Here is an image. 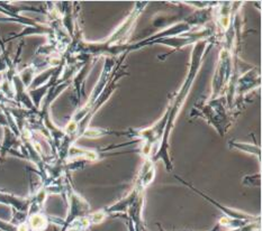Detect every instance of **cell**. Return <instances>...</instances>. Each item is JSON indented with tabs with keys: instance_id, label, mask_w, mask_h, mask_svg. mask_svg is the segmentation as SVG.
I'll return each mask as SVG.
<instances>
[{
	"instance_id": "cell-1",
	"label": "cell",
	"mask_w": 262,
	"mask_h": 231,
	"mask_svg": "<svg viewBox=\"0 0 262 231\" xmlns=\"http://www.w3.org/2000/svg\"><path fill=\"white\" fill-rule=\"evenodd\" d=\"M206 46H207L206 41H201L195 45V47H193V50H192L191 67H190L189 74H188L186 81L184 82V84H182L180 91L173 98L171 105H170V108L167 111L168 112L167 125H166V129H164V133H163L162 143L160 146V149L158 150V153L155 156V160H153V162H157L158 160L162 159L164 161V164H166L168 171H172V164H171V161H170V157H169V147H168L169 134L173 126V121L176 119V117H177V115H178L179 110L181 109L182 104H184L188 92H189L191 84H192L193 80H195V75L199 70V66H201L203 54L205 52V48H206Z\"/></svg>"
},
{
	"instance_id": "cell-2",
	"label": "cell",
	"mask_w": 262,
	"mask_h": 231,
	"mask_svg": "<svg viewBox=\"0 0 262 231\" xmlns=\"http://www.w3.org/2000/svg\"><path fill=\"white\" fill-rule=\"evenodd\" d=\"M177 178L179 179V181H181L182 183H185L187 187H189L191 190H193L195 191L196 193H198L199 195H202L203 198H205L206 200H208L209 202H212V203L214 204V206H216L219 208V209H221L222 211H223V213H225V216H226V218H230V219H232V220H242V221H249V220H251L252 219V217L251 216H249V215H246V213H242V212H240V211H235V210H232V209H229V208H225V207H222L219 202H216V201H214L213 199H210L209 196H207V195H205L204 193H202V192H199L198 190H196L195 188H192L190 184H188L187 182H185L184 179H181L180 177H178V176H176Z\"/></svg>"
},
{
	"instance_id": "cell-3",
	"label": "cell",
	"mask_w": 262,
	"mask_h": 231,
	"mask_svg": "<svg viewBox=\"0 0 262 231\" xmlns=\"http://www.w3.org/2000/svg\"><path fill=\"white\" fill-rule=\"evenodd\" d=\"M0 203L6 204V206H10L14 210L18 211V212L27 213L28 211H30L31 200L17 198V196H15L13 194L0 192Z\"/></svg>"
},
{
	"instance_id": "cell-4",
	"label": "cell",
	"mask_w": 262,
	"mask_h": 231,
	"mask_svg": "<svg viewBox=\"0 0 262 231\" xmlns=\"http://www.w3.org/2000/svg\"><path fill=\"white\" fill-rule=\"evenodd\" d=\"M17 140H18V137L13 133V131L8 127H4V142L0 146V155L5 157L8 151L13 153V147L18 143Z\"/></svg>"
},
{
	"instance_id": "cell-5",
	"label": "cell",
	"mask_w": 262,
	"mask_h": 231,
	"mask_svg": "<svg viewBox=\"0 0 262 231\" xmlns=\"http://www.w3.org/2000/svg\"><path fill=\"white\" fill-rule=\"evenodd\" d=\"M27 226L32 231H44L49 226V219L43 213L33 212V215L28 219Z\"/></svg>"
},
{
	"instance_id": "cell-6",
	"label": "cell",
	"mask_w": 262,
	"mask_h": 231,
	"mask_svg": "<svg viewBox=\"0 0 262 231\" xmlns=\"http://www.w3.org/2000/svg\"><path fill=\"white\" fill-rule=\"evenodd\" d=\"M0 45H2V53H0V73L4 71H8L11 66L15 65L17 63V61L11 62L9 60V56L7 54V50L5 49L4 43L0 42Z\"/></svg>"
},
{
	"instance_id": "cell-7",
	"label": "cell",
	"mask_w": 262,
	"mask_h": 231,
	"mask_svg": "<svg viewBox=\"0 0 262 231\" xmlns=\"http://www.w3.org/2000/svg\"><path fill=\"white\" fill-rule=\"evenodd\" d=\"M230 146H232V147L234 148H237L240 150H243V151H248V153L250 154H254L255 156L260 157V149L258 146H252L251 144H247V143H230Z\"/></svg>"
},
{
	"instance_id": "cell-8",
	"label": "cell",
	"mask_w": 262,
	"mask_h": 231,
	"mask_svg": "<svg viewBox=\"0 0 262 231\" xmlns=\"http://www.w3.org/2000/svg\"><path fill=\"white\" fill-rule=\"evenodd\" d=\"M0 22H19V24L27 25L28 27H34L37 26L38 24L36 21H34L30 18H26V17H23V18H11V17H0Z\"/></svg>"
},
{
	"instance_id": "cell-9",
	"label": "cell",
	"mask_w": 262,
	"mask_h": 231,
	"mask_svg": "<svg viewBox=\"0 0 262 231\" xmlns=\"http://www.w3.org/2000/svg\"><path fill=\"white\" fill-rule=\"evenodd\" d=\"M0 230L2 231H18L17 226H15V224L5 222L2 220V219H0Z\"/></svg>"
},
{
	"instance_id": "cell-10",
	"label": "cell",
	"mask_w": 262,
	"mask_h": 231,
	"mask_svg": "<svg viewBox=\"0 0 262 231\" xmlns=\"http://www.w3.org/2000/svg\"><path fill=\"white\" fill-rule=\"evenodd\" d=\"M3 162H5V157H3L2 155H0V163H3Z\"/></svg>"
}]
</instances>
